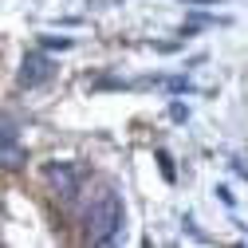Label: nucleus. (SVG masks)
<instances>
[{"label": "nucleus", "mask_w": 248, "mask_h": 248, "mask_svg": "<svg viewBox=\"0 0 248 248\" xmlns=\"http://www.w3.org/2000/svg\"><path fill=\"white\" fill-rule=\"evenodd\" d=\"M51 75H55V63H51V59H47L44 51H28V55L20 59V71H16V83L32 91V87L47 83Z\"/></svg>", "instance_id": "2"}, {"label": "nucleus", "mask_w": 248, "mask_h": 248, "mask_svg": "<svg viewBox=\"0 0 248 248\" xmlns=\"http://www.w3.org/2000/svg\"><path fill=\"white\" fill-rule=\"evenodd\" d=\"M150 83H158V87H166L170 95H181V91H193V83L185 79V75H173V79H150Z\"/></svg>", "instance_id": "5"}, {"label": "nucleus", "mask_w": 248, "mask_h": 248, "mask_svg": "<svg viewBox=\"0 0 248 248\" xmlns=\"http://www.w3.org/2000/svg\"><path fill=\"white\" fill-rule=\"evenodd\" d=\"M44 47H59L63 51V47H71V40L67 36H44Z\"/></svg>", "instance_id": "7"}, {"label": "nucleus", "mask_w": 248, "mask_h": 248, "mask_svg": "<svg viewBox=\"0 0 248 248\" xmlns=\"http://www.w3.org/2000/svg\"><path fill=\"white\" fill-rule=\"evenodd\" d=\"M181 4H225V0H181Z\"/></svg>", "instance_id": "9"}, {"label": "nucleus", "mask_w": 248, "mask_h": 248, "mask_svg": "<svg viewBox=\"0 0 248 248\" xmlns=\"http://www.w3.org/2000/svg\"><path fill=\"white\" fill-rule=\"evenodd\" d=\"M24 162H28V154L20 146V134L12 126V118L0 114V166H4V170H20Z\"/></svg>", "instance_id": "4"}, {"label": "nucleus", "mask_w": 248, "mask_h": 248, "mask_svg": "<svg viewBox=\"0 0 248 248\" xmlns=\"http://www.w3.org/2000/svg\"><path fill=\"white\" fill-rule=\"evenodd\" d=\"M170 114H173V118H177V122H185V118H189V110H185V107H181V103H173V107H170Z\"/></svg>", "instance_id": "8"}, {"label": "nucleus", "mask_w": 248, "mask_h": 248, "mask_svg": "<svg viewBox=\"0 0 248 248\" xmlns=\"http://www.w3.org/2000/svg\"><path fill=\"white\" fill-rule=\"evenodd\" d=\"M44 177L51 181L55 197L75 201V193H79V170H75L71 162H47V166H44Z\"/></svg>", "instance_id": "3"}, {"label": "nucleus", "mask_w": 248, "mask_h": 248, "mask_svg": "<svg viewBox=\"0 0 248 248\" xmlns=\"http://www.w3.org/2000/svg\"><path fill=\"white\" fill-rule=\"evenodd\" d=\"M122 201L114 189H103L95 193V201L87 205V236L95 240V244H114L118 232H122Z\"/></svg>", "instance_id": "1"}, {"label": "nucleus", "mask_w": 248, "mask_h": 248, "mask_svg": "<svg viewBox=\"0 0 248 248\" xmlns=\"http://www.w3.org/2000/svg\"><path fill=\"white\" fill-rule=\"evenodd\" d=\"M158 166H162V177H166V181H177V173H173V158H170L166 150H158Z\"/></svg>", "instance_id": "6"}]
</instances>
